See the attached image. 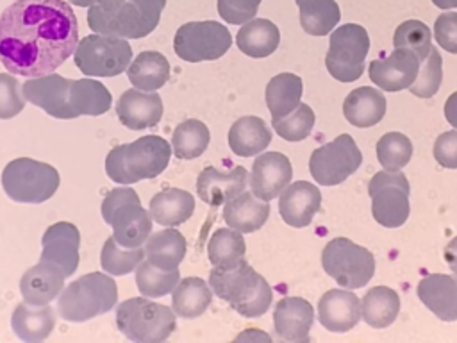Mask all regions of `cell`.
Here are the masks:
<instances>
[{
    "instance_id": "15",
    "label": "cell",
    "mask_w": 457,
    "mask_h": 343,
    "mask_svg": "<svg viewBox=\"0 0 457 343\" xmlns=\"http://www.w3.org/2000/svg\"><path fill=\"white\" fill-rule=\"evenodd\" d=\"M420 71V59L407 48H395L387 57L375 59L370 64V79L386 91L409 89Z\"/></svg>"
},
{
    "instance_id": "4",
    "label": "cell",
    "mask_w": 457,
    "mask_h": 343,
    "mask_svg": "<svg viewBox=\"0 0 457 343\" xmlns=\"http://www.w3.org/2000/svg\"><path fill=\"white\" fill-rule=\"evenodd\" d=\"M116 282L109 273L93 272L68 284L57 297V314L68 322H86L114 307Z\"/></svg>"
},
{
    "instance_id": "6",
    "label": "cell",
    "mask_w": 457,
    "mask_h": 343,
    "mask_svg": "<svg viewBox=\"0 0 457 343\" xmlns=\"http://www.w3.org/2000/svg\"><path fill=\"white\" fill-rule=\"evenodd\" d=\"M175 311L143 297L123 300L116 307L120 332L136 343H159L175 329Z\"/></svg>"
},
{
    "instance_id": "47",
    "label": "cell",
    "mask_w": 457,
    "mask_h": 343,
    "mask_svg": "<svg viewBox=\"0 0 457 343\" xmlns=\"http://www.w3.org/2000/svg\"><path fill=\"white\" fill-rule=\"evenodd\" d=\"M25 96L14 75L0 73V120L20 114L25 107Z\"/></svg>"
},
{
    "instance_id": "7",
    "label": "cell",
    "mask_w": 457,
    "mask_h": 343,
    "mask_svg": "<svg viewBox=\"0 0 457 343\" xmlns=\"http://www.w3.org/2000/svg\"><path fill=\"white\" fill-rule=\"evenodd\" d=\"M59 172L48 163L30 157H18L7 163L2 172V188L14 202L41 204L59 188Z\"/></svg>"
},
{
    "instance_id": "39",
    "label": "cell",
    "mask_w": 457,
    "mask_h": 343,
    "mask_svg": "<svg viewBox=\"0 0 457 343\" xmlns=\"http://www.w3.org/2000/svg\"><path fill=\"white\" fill-rule=\"evenodd\" d=\"M211 141V132L207 125L200 120H184L179 123L171 134L173 152L179 159L200 157Z\"/></svg>"
},
{
    "instance_id": "33",
    "label": "cell",
    "mask_w": 457,
    "mask_h": 343,
    "mask_svg": "<svg viewBox=\"0 0 457 343\" xmlns=\"http://www.w3.org/2000/svg\"><path fill=\"white\" fill-rule=\"evenodd\" d=\"M186 255V239L177 229H162L145 241V257L157 268H179Z\"/></svg>"
},
{
    "instance_id": "46",
    "label": "cell",
    "mask_w": 457,
    "mask_h": 343,
    "mask_svg": "<svg viewBox=\"0 0 457 343\" xmlns=\"http://www.w3.org/2000/svg\"><path fill=\"white\" fill-rule=\"evenodd\" d=\"M443 79V66H441V55L439 50L432 46L430 54L420 66L416 80L411 84L409 91L420 98H430L437 93Z\"/></svg>"
},
{
    "instance_id": "29",
    "label": "cell",
    "mask_w": 457,
    "mask_h": 343,
    "mask_svg": "<svg viewBox=\"0 0 457 343\" xmlns=\"http://www.w3.org/2000/svg\"><path fill=\"white\" fill-rule=\"evenodd\" d=\"M195 198L189 191L168 188L152 197L148 213L154 222L164 227H175L193 216Z\"/></svg>"
},
{
    "instance_id": "41",
    "label": "cell",
    "mask_w": 457,
    "mask_h": 343,
    "mask_svg": "<svg viewBox=\"0 0 457 343\" xmlns=\"http://www.w3.org/2000/svg\"><path fill=\"white\" fill-rule=\"evenodd\" d=\"M143 257H145V248L121 247L114 239V236H111L105 239V243L102 247L100 264H102L104 272H107L109 275H127L137 268V264L143 261Z\"/></svg>"
},
{
    "instance_id": "57",
    "label": "cell",
    "mask_w": 457,
    "mask_h": 343,
    "mask_svg": "<svg viewBox=\"0 0 457 343\" xmlns=\"http://www.w3.org/2000/svg\"><path fill=\"white\" fill-rule=\"evenodd\" d=\"M68 2H71V4H75L79 7H91V5H95V0H68Z\"/></svg>"
},
{
    "instance_id": "32",
    "label": "cell",
    "mask_w": 457,
    "mask_h": 343,
    "mask_svg": "<svg viewBox=\"0 0 457 343\" xmlns=\"http://www.w3.org/2000/svg\"><path fill=\"white\" fill-rule=\"evenodd\" d=\"M212 300V289L209 282L200 277H186L179 280L171 291V307L177 316L193 320L207 311Z\"/></svg>"
},
{
    "instance_id": "36",
    "label": "cell",
    "mask_w": 457,
    "mask_h": 343,
    "mask_svg": "<svg viewBox=\"0 0 457 343\" xmlns=\"http://www.w3.org/2000/svg\"><path fill=\"white\" fill-rule=\"evenodd\" d=\"M112 96L109 89L95 79L71 80L70 86V105L77 116H98L109 111Z\"/></svg>"
},
{
    "instance_id": "24",
    "label": "cell",
    "mask_w": 457,
    "mask_h": 343,
    "mask_svg": "<svg viewBox=\"0 0 457 343\" xmlns=\"http://www.w3.org/2000/svg\"><path fill=\"white\" fill-rule=\"evenodd\" d=\"M107 225L112 227L114 239L127 248H137L145 245L152 234V216L146 209L141 207L139 200H132L118 207Z\"/></svg>"
},
{
    "instance_id": "35",
    "label": "cell",
    "mask_w": 457,
    "mask_h": 343,
    "mask_svg": "<svg viewBox=\"0 0 457 343\" xmlns=\"http://www.w3.org/2000/svg\"><path fill=\"white\" fill-rule=\"evenodd\" d=\"M362 320L373 329L389 327L400 313V297L387 286H375L361 300Z\"/></svg>"
},
{
    "instance_id": "56",
    "label": "cell",
    "mask_w": 457,
    "mask_h": 343,
    "mask_svg": "<svg viewBox=\"0 0 457 343\" xmlns=\"http://www.w3.org/2000/svg\"><path fill=\"white\" fill-rule=\"evenodd\" d=\"M432 4L439 9H453L457 7V0H432Z\"/></svg>"
},
{
    "instance_id": "52",
    "label": "cell",
    "mask_w": 457,
    "mask_h": 343,
    "mask_svg": "<svg viewBox=\"0 0 457 343\" xmlns=\"http://www.w3.org/2000/svg\"><path fill=\"white\" fill-rule=\"evenodd\" d=\"M445 118L446 121L457 129V91L452 93L448 98H446V104H445Z\"/></svg>"
},
{
    "instance_id": "19",
    "label": "cell",
    "mask_w": 457,
    "mask_h": 343,
    "mask_svg": "<svg viewBox=\"0 0 457 343\" xmlns=\"http://www.w3.org/2000/svg\"><path fill=\"white\" fill-rule=\"evenodd\" d=\"M118 120L130 130L154 127L162 118V100L155 91L130 88L116 102Z\"/></svg>"
},
{
    "instance_id": "40",
    "label": "cell",
    "mask_w": 457,
    "mask_h": 343,
    "mask_svg": "<svg viewBox=\"0 0 457 343\" xmlns=\"http://www.w3.org/2000/svg\"><path fill=\"white\" fill-rule=\"evenodd\" d=\"M180 280V272L177 268L164 270L154 266L150 261H141L136 268V286L141 295L157 298L168 295L175 289Z\"/></svg>"
},
{
    "instance_id": "13",
    "label": "cell",
    "mask_w": 457,
    "mask_h": 343,
    "mask_svg": "<svg viewBox=\"0 0 457 343\" xmlns=\"http://www.w3.org/2000/svg\"><path fill=\"white\" fill-rule=\"evenodd\" d=\"M362 163V154L350 134L321 145L311 154L309 170L312 179L321 186H337L346 180Z\"/></svg>"
},
{
    "instance_id": "27",
    "label": "cell",
    "mask_w": 457,
    "mask_h": 343,
    "mask_svg": "<svg viewBox=\"0 0 457 343\" xmlns=\"http://www.w3.org/2000/svg\"><path fill=\"white\" fill-rule=\"evenodd\" d=\"M54 325H55V311L48 304L34 305L23 300L21 304L16 305L11 318V327L14 334L27 343L43 341L45 338L50 336Z\"/></svg>"
},
{
    "instance_id": "10",
    "label": "cell",
    "mask_w": 457,
    "mask_h": 343,
    "mask_svg": "<svg viewBox=\"0 0 457 343\" xmlns=\"http://www.w3.org/2000/svg\"><path fill=\"white\" fill-rule=\"evenodd\" d=\"M370 50V36L362 25L345 23L330 34V46L325 57L328 73L339 82H353L364 71V59Z\"/></svg>"
},
{
    "instance_id": "16",
    "label": "cell",
    "mask_w": 457,
    "mask_h": 343,
    "mask_svg": "<svg viewBox=\"0 0 457 343\" xmlns=\"http://www.w3.org/2000/svg\"><path fill=\"white\" fill-rule=\"evenodd\" d=\"M293 168L289 159L280 152H264L255 157L248 182L250 189L261 200L277 198L291 182Z\"/></svg>"
},
{
    "instance_id": "25",
    "label": "cell",
    "mask_w": 457,
    "mask_h": 343,
    "mask_svg": "<svg viewBox=\"0 0 457 343\" xmlns=\"http://www.w3.org/2000/svg\"><path fill=\"white\" fill-rule=\"evenodd\" d=\"M418 298L443 322L457 320V277L430 273L418 282Z\"/></svg>"
},
{
    "instance_id": "55",
    "label": "cell",
    "mask_w": 457,
    "mask_h": 343,
    "mask_svg": "<svg viewBox=\"0 0 457 343\" xmlns=\"http://www.w3.org/2000/svg\"><path fill=\"white\" fill-rule=\"evenodd\" d=\"M125 0H95L96 5L102 7V11L105 13H114Z\"/></svg>"
},
{
    "instance_id": "21",
    "label": "cell",
    "mask_w": 457,
    "mask_h": 343,
    "mask_svg": "<svg viewBox=\"0 0 457 343\" xmlns=\"http://www.w3.org/2000/svg\"><path fill=\"white\" fill-rule=\"evenodd\" d=\"M361 318V300L352 291L328 289L318 302V320L330 332H346Z\"/></svg>"
},
{
    "instance_id": "18",
    "label": "cell",
    "mask_w": 457,
    "mask_h": 343,
    "mask_svg": "<svg viewBox=\"0 0 457 343\" xmlns=\"http://www.w3.org/2000/svg\"><path fill=\"white\" fill-rule=\"evenodd\" d=\"M246 184L248 172L243 166H236L227 172L218 170L214 166H207L200 172L196 179V195L205 204L218 207L243 193Z\"/></svg>"
},
{
    "instance_id": "14",
    "label": "cell",
    "mask_w": 457,
    "mask_h": 343,
    "mask_svg": "<svg viewBox=\"0 0 457 343\" xmlns=\"http://www.w3.org/2000/svg\"><path fill=\"white\" fill-rule=\"evenodd\" d=\"M71 79H64L59 73H46L41 77H30L23 86V96L27 102L41 107L46 114L61 120L75 118L70 105Z\"/></svg>"
},
{
    "instance_id": "26",
    "label": "cell",
    "mask_w": 457,
    "mask_h": 343,
    "mask_svg": "<svg viewBox=\"0 0 457 343\" xmlns=\"http://www.w3.org/2000/svg\"><path fill=\"white\" fill-rule=\"evenodd\" d=\"M270 214V204L266 200H261L250 191H243L237 197L225 202L223 207V220L225 223L241 232L250 234L259 230Z\"/></svg>"
},
{
    "instance_id": "42",
    "label": "cell",
    "mask_w": 457,
    "mask_h": 343,
    "mask_svg": "<svg viewBox=\"0 0 457 343\" xmlns=\"http://www.w3.org/2000/svg\"><path fill=\"white\" fill-rule=\"evenodd\" d=\"M246 245L241 232L234 229H218L207 245L209 261L212 266L218 264H230L245 257Z\"/></svg>"
},
{
    "instance_id": "53",
    "label": "cell",
    "mask_w": 457,
    "mask_h": 343,
    "mask_svg": "<svg viewBox=\"0 0 457 343\" xmlns=\"http://www.w3.org/2000/svg\"><path fill=\"white\" fill-rule=\"evenodd\" d=\"M445 261L448 268L453 272V275L457 277V236L445 247Z\"/></svg>"
},
{
    "instance_id": "5",
    "label": "cell",
    "mask_w": 457,
    "mask_h": 343,
    "mask_svg": "<svg viewBox=\"0 0 457 343\" xmlns=\"http://www.w3.org/2000/svg\"><path fill=\"white\" fill-rule=\"evenodd\" d=\"M164 5L166 0H125L114 13H105L95 4L87 11V25L96 34L123 39L145 38L157 27Z\"/></svg>"
},
{
    "instance_id": "45",
    "label": "cell",
    "mask_w": 457,
    "mask_h": 343,
    "mask_svg": "<svg viewBox=\"0 0 457 343\" xmlns=\"http://www.w3.org/2000/svg\"><path fill=\"white\" fill-rule=\"evenodd\" d=\"M314 121L316 116L312 109L307 104L300 102V105L289 114L282 118H271V127L286 141H302L311 134Z\"/></svg>"
},
{
    "instance_id": "54",
    "label": "cell",
    "mask_w": 457,
    "mask_h": 343,
    "mask_svg": "<svg viewBox=\"0 0 457 343\" xmlns=\"http://www.w3.org/2000/svg\"><path fill=\"white\" fill-rule=\"evenodd\" d=\"M243 339H262V341H270L271 338H270L266 332H259V330L252 329V330H245L243 334H239V336L236 338V341H243Z\"/></svg>"
},
{
    "instance_id": "49",
    "label": "cell",
    "mask_w": 457,
    "mask_h": 343,
    "mask_svg": "<svg viewBox=\"0 0 457 343\" xmlns=\"http://www.w3.org/2000/svg\"><path fill=\"white\" fill-rule=\"evenodd\" d=\"M434 38L443 50L457 54V13H443L437 16L434 23Z\"/></svg>"
},
{
    "instance_id": "11",
    "label": "cell",
    "mask_w": 457,
    "mask_h": 343,
    "mask_svg": "<svg viewBox=\"0 0 457 343\" xmlns=\"http://www.w3.org/2000/svg\"><path fill=\"white\" fill-rule=\"evenodd\" d=\"M368 195L371 197V214L382 227L395 229L409 218V180L403 172H377L368 184Z\"/></svg>"
},
{
    "instance_id": "12",
    "label": "cell",
    "mask_w": 457,
    "mask_h": 343,
    "mask_svg": "<svg viewBox=\"0 0 457 343\" xmlns=\"http://www.w3.org/2000/svg\"><path fill=\"white\" fill-rule=\"evenodd\" d=\"M232 45V36L225 25L214 20L189 21L177 29L173 38L175 54L187 63L214 61Z\"/></svg>"
},
{
    "instance_id": "2",
    "label": "cell",
    "mask_w": 457,
    "mask_h": 343,
    "mask_svg": "<svg viewBox=\"0 0 457 343\" xmlns=\"http://www.w3.org/2000/svg\"><path fill=\"white\" fill-rule=\"evenodd\" d=\"M209 286L214 295L245 318H257L271 305L273 293L270 284L246 263L245 257L230 264L212 266Z\"/></svg>"
},
{
    "instance_id": "22",
    "label": "cell",
    "mask_w": 457,
    "mask_h": 343,
    "mask_svg": "<svg viewBox=\"0 0 457 343\" xmlns=\"http://www.w3.org/2000/svg\"><path fill=\"white\" fill-rule=\"evenodd\" d=\"M314 309L302 297H284L277 302L273 311L275 332L284 341H309Z\"/></svg>"
},
{
    "instance_id": "3",
    "label": "cell",
    "mask_w": 457,
    "mask_h": 343,
    "mask_svg": "<svg viewBox=\"0 0 457 343\" xmlns=\"http://www.w3.org/2000/svg\"><path fill=\"white\" fill-rule=\"evenodd\" d=\"M170 143L161 136H143L132 143L114 146L105 157V173L116 184H134L154 179L168 166Z\"/></svg>"
},
{
    "instance_id": "51",
    "label": "cell",
    "mask_w": 457,
    "mask_h": 343,
    "mask_svg": "<svg viewBox=\"0 0 457 343\" xmlns=\"http://www.w3.org/2000/svg\"><path fill=\"white\" fill-rule=\"evenodd\" d=\"M132 200H139L137 193H136L132 188L120 186V188L111 189V191L105 195L104 202H102V218H104V222L107 223L109 218H111V214H112L118 207H121L123 204L132 202Z\"/></svg>"
},
{
    "instance_id": "34",
    "label": "cell",
    "mask_w": 457,
    "mask_h": 343,
    "mask_svg": "<svg viewBox=\"0 0 457 343\" xmlns=\"http://www.w3.org/2000/svg\"><path fill=\"white\" fill-rule=\"evenodd\" d=\"M129 80L134 88L143 91H155L170 79V63L159 52H141L127 70Z\"/></svg>"
},
{
    "instance_id": "31",
    "label": "cell",
    "mask_w": 457,
    "mask_h": 343,
    "mask_svg": "<svg viewBox=\"0 0 457 343\" xmlns=\"http://www.w3.org/2000/svg\"><path fill=\"white\" fill-rule=\"evenodd\" d=\"M280 43L278 27L266 18H252L243 23L236 36L237 48L253 59L268 57Z\"/></svg>"
},
{
    "instance_id": "8",
    "label": "cell",
    "mask_w": 457,
    "mask_h": 343,
    "mask_svg": "<svg viewBox=\"0 0 457 343\" xmlns=\"http://www.w3.org/2000/svg\"><path fill=\"white\" fill-rule=\"evenodd\" d=\"M321 264L327 275L346 289L366 286L375 273L373 254L348 238L330 239L321 252Z\"/></svg>"
},
{
    "instance_id": "9",
    "label": "cell",
    "mask_w": 457,
    "mask_h": 343,
    "mask_svg": "<svg viewBox=\"0 0 457 343\" xmlns=\"http://www.w3.org/2000/svg\"><path fill=\"white\" fill-rule=\"evenodd\" d=\"M73 61L84 75L114 77L130 66L132 48L123 38L89 34L79 41Z\"/></svg>"
},
{
    "instance_id": "23",
    "label": "cell",
    "mask_w": 457,
    "mask_h": 343,
    "mask_svg": "<svg viewBox=\"0 0 457 343\" xmlns=\"http://www.w3.org/2000/svg\"><path fill=\"white\" fill-rule=\"evenodd\" d=\"M64 279L66 275L59 266L39 259V263L29 268L20 279L21 297L34 305L50 304L62 291Z\"/></svg>"
},
{
    "instance_id": "20",
    "label": "cell",
    "mask_w": 457,
    "mask_h": 343,
    "mask_svg": "<svg viewBox=\"0 0 457 343\" xmlns=\"http://www.w3.org/2000/svg\"><path fill=\"white\" fill-rule=\"evenodd\" d=\"M321 207V193L318 186L307 180L287 184L278 198V213L291 227H307Z\"/></svg>"
},
{
    "instance_id": "28",
    "label": "cell",
    "mask_w": 457,
    "mask_h": 343,
    "mask_svg": "<svg viewBox=\"0 0 457 343\" xmlns=\"http://www.w3.org/2000/svg\"><path fill=\"white\" fill-rule=\"evenodd\" d=\"M387 109V102L384 95L370 86L357 88L348 93L343 102V114L345 118L359 129L377 125Z\"/></svg>"
},
{
    "instance_id": "50",
    "label": "cell",
    "mask_w": 457,
    "mask_h": 343,
    "mask_svg": "<svg viewBox=\"0 0 457 343\" xmlns=\"http://www.w3.org/2000/svg\"><path fill=\"white\" fill-rule=\"evenodd\" d=\"M434 157L443 168H457V129L437 136L434 143Z\"/></svg>"
},
{
    "instance_id": "37",
    "label": "cell",
    "mask_w": 457,
    "mask_h": 343,
    "mask_svg": "<svg viewBox=\"0 0 457 343\" xmlns=\"http://www.w3.org/2000/svg\"><path fill=\"white\" fill-rule=\"evenodd\" d=\"M303 84L295 73H278L266 86V105L271 118H282L300 105Z\"/></svg>"
},
{
    "instance_id": "17",
    "label": "cell",
    "mask_w": 457,
    "mask_h": 343,
    "mask_svg": "<svg viewBox=\"0 0 457 343\" xmlns=\"http://www.w3.org/2000/svg\"><path fill=\"white\" fill-rule=\"evenodd\" d=\"M41 261L59 266L66 277L73 275L79 266L80 234L73 223L57 222L50 225L41 239Z\"/></svg>"
},
{
    "instance_id": "1",
    "label": "cell",
    "mask_w": 457,
    "mask_h": 343,
    "mask_svg": "<svg viewBox=\"0 0 457 343\" xmlns=\"http://www.w3.org/2000/svg\"><path fill=\"white\" fill-rule=\"evenodd\" d=\"M79 45V23L64 0H16L0 14V61L7 71H55Z\"/></svg>"
},
{
    "instance_id": "38",
    "label": "cell",
    "mask_w": 457,
    "mask_h": 343,
    "mask_svg": "<svg viewBox=\"0 0 457 343\" xmlns=\"http://www.w3.org/2000/svg\"><path fill=\"white\" fill-rule=\"evenodd\" d=\"M300 25L311 36H327L341 18L336 0H296Z\"/></svg>"
},
{
    "instance_id": "44",
    "label": "cell",
    "mask_w": 457,
    "mask_h": 343,
    "mask_svg": "<svg viewBox=\"0 0 457 343\" xmlns=\"http://www.w3.org/2000/svg\"><path fill=\"white\" fill-rule=\"evenodd\" d=\"M377 157L384 170H402L412 157V143L402 132H387L377 143Z\"/></svg>"
},
{
    "instance_id": "43",
    "label": "cell",
    "mask_w": 457,
    "mask_h": 343,
    "mask_svg": "<svg viewBox=\"0 0 457 343\" xmlns=\"http://www.w3.org/2000/svg\"><path fill=\"white\" fill-rule=\"evenodd\" d=\"M393 46L414 52L420 63H423L432 50L430 29L420 20H405L395 30Z\"/></svg>"
},
{
    "instance_id": "48",
    "label": "cell",
    "mask_w": 457,
    "mask_h": 343,
    "mask_svg": "<svg viewBox=\"0 0 457 343\" xmlns=\"http://www.w3.org/2000/svg\"><path fill=\"white\" fill-rule=\"evenodd\" d=\"M261 0H218L220 16L232 25H243L255 18Z\"/></svg>"
},
{
    "instance_id": "30",
    "label": "cell",
    "mask_w": 457,
    "mask_h": 343,
    "mask_svg": "<svg viewBox=\"0 0 457 343\" xmlns=\"http://www.w3.org/2000/svg\"><path fill=\"white\" fill-rule=\"evenodd\" d=\"M271 143V130L259 116H241L228 130V146L239 157L261 154Z\"/></svg>"
}]
</instances>
